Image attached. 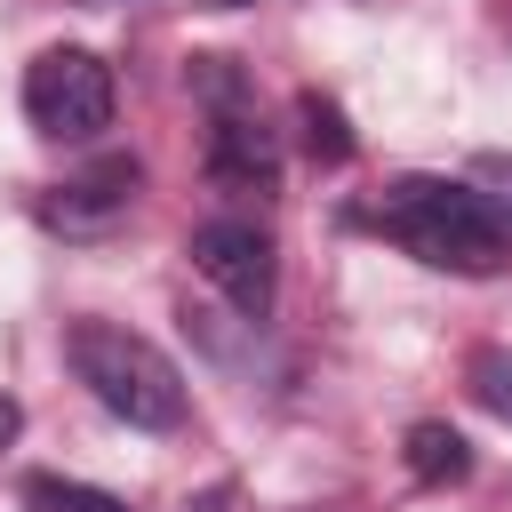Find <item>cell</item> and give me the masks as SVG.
<instances>
[{
  "mask_svg": "<svg viewBox=\"0 0 512 512\" xmlns=\"http://www.w3.org/2000/svg\"><path fill=\"white\" fill-rule=\"evenodd\" d=\"M376 224H384V240H400L432 272L488 280L512 264V240L496 232V216L480 208V192L464 176H392L376 200Z\"/></svg>",
  "mask_w": 512,
  "mask_h": 512,
  "instance_id": "cell-1",
  "label": "cell"
},
{
  "mask_svg": "<svg viewBox=\"0 0 512 512\" xmlns=\"http://www.w3.org/2000/svg\"><path fill=\"white\" fill-rule=\"evenodd\" d=\"M464 384H472V400H480L488 416L512 424V352H504V344H480L472 368H464Z\"/></svg>",
  "mask_w": 512,
  "mask_h": 512,
  "instance_id": "cell-10",
  "label": "cell"
},
{
  "mask_svg": "<svg viewBox=\"0 0 512 512\" xmlns=\"http://www.w3.org/2000/svg\"><path fill=\"white\" fill-rule=\"evenodd\" d=\"M8 432H16V400H0V440H8Z\"/></svg>",
  "mask_w": 512,
  "mask_h": 512,
  "instance_id": "cell-12",
  "label": "cell"
},
{
  "mask_svg": "<svg viewBox=\"0 0 512 512\" xmlns=\"http://www.w3.org/2000/svg\"><path fill=\"white\" fill-rule=\"evenodd\" d=\"M192 96L208 104V184L216 192H232V200H272L280 192V144H272V128L256 120V96H248V80L232 72V56H192Z\"/></svg>",
  "mask_w": 512,
  "mask_h": 512,
  "instance_id": "cell-3",
  "label": "cell"
},
{
  "mask_svg": "<svg viewBox=\"0 0 512 512\" xmlns=\"http://www.w3.org/2000/svg\"><path fill=\"white\" fill-rule=\"evenodd\" d=\"M112 64L96 48H40L24 64V120L48 136V144H96L112 128Z\"/></svg>",
  "mask_w": 512,
  "mask_h": 512,
  "instance_id": "cell-4",
  "label": "cell"
},
{
  "mask_svg": "<svg viewBox=\"0 0 512 512\" xmlns=\"http://www.w3.org/2000/svg\"><path fill=\"white\" fill-rule=\"evenodd\" d=\"M64 360L96 392V408H112L120 424H136V432H176L184 424V400H192L184 368L152 336L120 328V320H72L64 328Z\"/></svg>",
  "mask_w": 512,
  "mask_h": 512,
  "instance_id": "cell-2",
  "label": "cell"
},
{
  "mask_svg": "<svg viewBox=\"0 0 512 512\" xmlns=\"http://www.w3.org/2000/svg\"><path fill=\"white\" fill-rule=\"evenodd\" d=\"M216 8H248V0H216Z\"/></svg>",
  "mask_w": 512,
  "mask_h": 512,
  "instance_id": "cell-13",
  "label": "cell"
},
{
  "mask_svg": "<svg viewBox=\"0 0 512 512\" xmlns=\"http://www.w3.org/2000/svg\"><path fill=\"white\" fill-rule=\"evenodd\" d=\"M192 272L232 304V312H248V320H264L272 312V296H280V256H272V240L248 224V216H208V224H192Z\"/></svg>",
  "mask_w": 512,
  "mask_h": 512,
  "instance_id": "cell-5",
  "label": "cell"
},
{
  "mask_svg": "<svg viewBox=\"0 0 512 512\" xmlns=\"http://www.w3.org/2000/svg\"><path fill=\"white\" fill-rule=\"evenodd\" d=\"M464 184L480 192V208L496 216V232L512 240V152H480L472 168H464Z\"/></svg>",
  "mask_w": 512,
  "mask_h": 512,
  "instance_id": "cell-11",
  "label": "cell"
},
{
  "mask_svg": "<svg viewBox=\"0 0 512 512\" xmlns=\"http://www.w3.org/2000/svg\"><path fill=\"white\" fill-rule=\"evenodd\" d=\"M296 120H304V152H312V160H328V168L352 160V128H344V112H336L328 96L304 88V96H296Z\"/></svg>",
  "mask_w": 512,
  "mask_h": 512,
  "instance_id": "cell-9",
  "label": "cell"
},
{
  "mask_svg": "<svg viewBox=\"0 0 512 512\" xmlns=\"http://www.w3.org/2000/svg\"><path fill=\"white\" fill-rule=\"evenodd\" d=\"M24 504H32V512H128L112 488H88V480H56V472H32V480H24Z\"/></svg>",
  "mask_w": 512,
  "mask_h": 512,
  "instance_id": "cell-8",
  "label": "cell"
},
{
  "mask_svg": "<svg viewBox=\"0 0 512 512\" xmlns=\"http://www.w3.org/2000/svg\"><path fill=\"white\" fill-rule=\"evenodd\" d=\"M136 184H144V168L112 152V160H96L88 176L56 184V192L40 200V216H48L56 232H104V224H120V216L136 208Z\"/></svg>",
  "mask_w": 512,
  "mask_h": 512,
  "instance_id": "cell-6",
  "label": "cell"
},
{
  "mask_svg": "<svg viewBox=\"0 0 512 512\" xmlns=\"http://www.w3.org/2000/svg\"><path fill=\"white\" fill-rule=\"evenodd\" d=\"M408 472L424 480V488H456L464 472H472V448H464V432H448V424H408Z\"/></svg>",
  "mask_w": 512,
  "mask_h": 512,
  "instance_id": "cell-7",
  "label": "cell"
}]
</instances>
